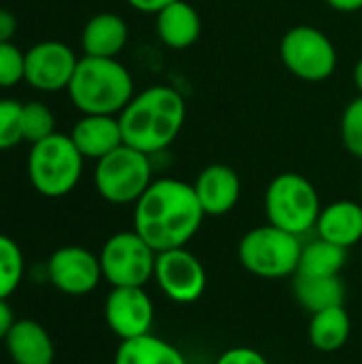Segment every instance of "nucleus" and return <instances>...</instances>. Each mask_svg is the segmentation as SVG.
Masks as SVG:
<instances>
[{
    "mask_svg": "<svg viewBox=\"0 0 362 364\" xmlns=\"http://www.w3.org/2000/svg\"><path fill=\"white\" fill-rule=\"evenodd\" d=\"M21 107L13 98H0V151L17 147L23 141Z\"/></svg>",
    "mask_w": 362,
    "mask_h": 364,
    "instance_id": "a878e982",
    "label": "nucleus"
},
{
    "mask_svg": "<svg viewBox=\"0 0 362 364\" xmlns=\"http://www.w3.org/2000/svg\"><path fill=\"white\" fill-rule=\"evenodd\" d=\"M151 181V156L126 143L96 160L94 186L100 198L111 205H134Z\"/></svg>",
    "mask_w": 362,
    "mask_h": 364,
    "instance_id": "0eeeda50",
    "label": "nucleus"
},
{
    "mask_svg": "<svg viewBox=\"0 0 362 364\" xmlns=\"http://www.w3.org/2000/svg\"><path fill=\"white\" fill-rule=\"evenodd\" d=\"M49 284L68 296H85L102 282L100 258L81 245L58 247L47 260Z\"/></svg>",
    "mask_w": 362,
    "mask_h": 364,
    "instance_id": "9b49d317",
    "label": "nucleus"
},
{
    "mask_svg": "<svg viewBox=\"0 0 362 364\" xmlns=\"http://www.w3.org/2000/svg\"><path fill=\"white\" fill-rule=\"evenodd\" d=\"M154 279L160 292L179 305L196 303L207 290V271L188 247L160 252L156 256Z\"/></svg>",
    "mask_w": 362,
    "mask_h": 364,
    "instance_id": "9d476101",
    "label": "nucleus"
},
{
    "mask_svg": "<svg viewBox=\"0 0 362 364\" xmlns=\"http://www.w3.org/2000/svg\"><path fill=\"white\" fill-rule=\"evenodd\" d=\"M205 211L196 198L194 186L160 177L149 183L143 196L134 203L132 230H137L156 254L186 247L198 232Z\"/></svg>",
    "mask_w": 362,
    "mask_h": 364,
    "instance_id": "f257e3e1",
    "label": "nucleus"
},
{
    "mask_svg": "<svg viewBox=\"0 0 362 364\" xmlns=\"http://www.w3.org/2000/svg\"><path fill=\"white\" fill-rule=\"evenodd\" d=\"M307 335H309V343L318 352L333 354V352L341 350L352 335V320H350L346 307L339 305V307H331V309L312 314Z\"/></svg>",
    "mask_w": 362,
    "mask_h": 364,
    "instance_id": "412c9836",
    "label": "nucleus"
},
{
    "mask_svg": "<svg viewBox=\"0 0 362 364\" xmlns=\"http://www.w3.org/2000/svg\"><path fill=\"white\" fill-rule=\"evenodd\" d=\"M352 79H354V85H356V90H358V96H362V58L354 64Z\"/></svg>",
    "mask_w": 362,
    "mask_h": 364,
    "instance_id": "72a5a7b5",
    "label": "nucleus"
},
{
    "mask_svg": "<svg viewBox=\"0 0 362 364\" xmlns=\"http://www.w3.org/2000/svg\"><path fill=\"white\" fill-rule=\"evenodd\" d=\"M215 364H269V360L254 348H230L215 360Z\"/></svg>",
    "mask_w": 362,
    "mask_h": 364,
    "instance_id": "c85d7f7f",
    "label": "nucleus"
},
{
    "mask_svg": "<svg viewBox=\"0 0 362 364\" xmlns=\"http://www.w3.org/2000/svg\"><path fill=\"white\" fill-rule=\"evenodd\" d=\"M348 260V250L324 239H314L303 245L297 275L307 277H335L341 273Z\"/></svg>",
    "mask_w": 362,
    "mask_h": 364,
    "instance_id": "5701e85b",
    "label": "nucleus"
},
{
    "mask_svg": "<svg viewBox=\"0 0 362 364\" xmlns=\"http://www.w3.org/2000/svg\"><path fill=\"white\" fill-rule=\"evenodd\" d=\"M15 314L11 309V305L6 303V299H0V341L6 339V335L11 333L13 324H15Z\"/></svg>",
    "mask_w": 362,
    "mask_h": 364,
    "instance_id": "7c9ffc66",
    "label": "nucleus"
},
{
    "mask_svg": "<svg viewBox=\"0 0 362 364\" xmlns=\"http://www.w3.org/2000/svg\"><path fill=\"white\" fill-rule=\"evenodd\" d=\"M341 143L344 147L362 160V96H356L341 113Z\"/></svg>",
    "mask_w": 362,
    "mask_h": 364,
    "instance_id": "bb28decb",
    "label": "nucleus"
},
{
    "mask_svg": "<svg viewBox=\"0 0 362 364\" xmlns=\"http://www.w3.org/2000/svg\"><path fill=\"white\" fill-rule=\"evenodd\" d=\"M85 158L75 147L68 134L53 132L51 136L30 147L26 171L32 188L45 198H62L70 194L83 175Z\"/></svg>",
    "mask_w": 362,
    "mask_h": 364,
    "instance_id": "20e7f679",
    "label": "nucleus"
},
{
    "mask_svg": "<svg viewBox=\"0 0 362 364\" xmlns=\"http://www.w3.org/2000/svg\"><path fill=\"white\" fill-rule=\"evenodd\" d=\"M282 64L301 81H326L337 68V49L333 41L314 26L290 28L280 43Z\"/></svg>",
    "mask_w": 362,
    "mask_h": 364,
    "instance_id": "1a4fd4ad",
    "label": "nucleus"
},
{
    "mask_svg": "<svg viewBox=\"0 0 362 364\" xmlns=\"http://www.w3.org/2000/svg\"><path fill=\"white\" fill-rule=\"evenodd\" d=\"M13 364H53L55 346L51 335L36 320H17L4 339Z\"/></svg>",
    "mask_w": 362,
    "mask_h": 364,
    "instance_id": "f3484780",
    "label": "nucleus"
},
{
    "mask_svg": "<svg viewBox=\"0 0 362 364\" xmlns=\"http://www.w3.org/2000/svg\"><path fill=\"white\" fill-rule=\"evenodd\" d=\"M102 314L109 331L119 341L151 333L156 318L151 296L145 292V288L139 286L111 288V292L105 299Z\"/></svg>",
    "mask_w": 362,
    "mask_h": 364,
    "instance_id": "f8f14e48",
    "label": "nucleus"
},
{
    "mask_svg": "<svg viewBox=\"0 0 362 364\" xmlns=\"http://www.w3.org/2000/svg\"><path fill=\"white\" fill-rule=\"evenodd\" d=\"M134 11H139V13H151V15H156L160 9H164L166 4H171L173 0H126Z\"/></svg>",
    "mask_w": 362,
    "mask_h": 364,
    "instance_id": "2f4dec72",
    "label": "nucleus"
},
{
    "mask_svg": "<svg viewBox=\"0 0 362 364\" xmlns=\"http://www.w3.org/2000/svg\"><path fill=\"white\" fill-rule=\"evenodd\" d=\"M192 186L205 215L211 218L230 213L241 198V179L237 171L222 162L205 166Z\"/></svg>",
    "mask_w": 362,
    "mask_h": 364,
    "instance_id": "4468645a",
    "label": "nucleus"
},
{
    "mask_svg": "<svg viewBox=\"0 0 362 364\" xmlns=\"http://www.w3.org/2000/svg\"><path fill=\"white\" fill-rule=\"evenodd\" d=\"M21 128L23 141L34 145L55 132V117L45 102L32 100L21 107Z\"/></svg>",
    "mask_w": 362,
    "mask_h": 364,
    "instance_id": "393cba45",
    "label": "nucleus"
},
{
    "mask_svg": "<svg viewBox=\"0 0 362 364\" xmlns=\"http://www.w3.org/2000/svg\"><path fill=\"white\" fill-rule=\"evenodd\" d=\"M26 273L21 247L6 235H0V299H9Z\"/></svg>",
    "mask_w": 362,
    "mask_h": 364,
    "instance_id": "b1692460",
    "label": "nucleus"
},
{
    "mask_svg": "<svg viewBox=\"0 0 362 364\" xmlns=\"http://www.w3.org/2000/svg\"><path fill=\"white\" fill-rule=\"evenodd\" d=\"M26 77V51L13 41L0 43V87H15Z\"/></svg>",
    "mask_w": 362,
    "mask_h": 364,
    "instance_id": "cd10ccee",
    "label": "nucleus"
},
{
    "mask_svg": "<svg viewBox=\"0 0 362 364\" xmlns=\"http://www.w3.org/2000/svg\"><path fill=\"white\" fill-rule=\"evenodd\" d=\"M113 364H188L179 348L151 333L119 341Z\"/></svg>",
    "mask_w": 362,
    "mask_h": 364,
    "instance_id": "aec40b11",
    "label": "nucleus"
},
{
    "mask_svg": "<svg viewBox=\"0 0 362 364\" xmlns=\"http://www.w3.org/2000/svg\"><path fill=\"white\" fill-rule=\"evenodd\" d=\"M0 171H2V168H0Z\"/></svg>",
    "mask_w": 362,
    "mask_h": 364,
    "instance_id": "f704fd0d",
    "label": "nucleus"
},
{
    "mask_svg": "<svg viewBox=\"0 0 362 364\" xmlns=\"http://www.w3.org/2000/svg\"><path fill=\"white\" fill-rule=\"evenodd\" d=\"M186 100L175 87L151 85L134 94L117 117L124 143L154 156L175 143L186 124Z\"/></svg>",
    "mask_w": 362,
    "mask_h": 364,
    "instance_id": "f03ea898",
    "label": "nucleus"
},
{
    "mask_svg": "<svg viewBox=\"0 0 362 364\" xmlns=\"http://www.w3.org/2000/svg\"><path fill=\"white\" fill-rule=\"evenodd\" d=\"M322 211L316 186L299 173L275 175L265 192V213L267 222L303 237L316 228L318 215Z\"/></svg>",
    "mask_w": 362,
    "mask_h": 364,
    "instance_id": "39448f33",
    "label": "nucleus"
},
{
    "mask_svg": "<svg viewBox=\"0 0 362 364\" xmlns=\"http://www.w3.org/2000/svg\"><path fill=\"white\" fill-rule=\"evenodd\" d=\"M316 235L339 247H354L362 241V205L356 200H335L322 207Z\"/></svg>",
    "mask_w": 362,
    "mask_h": 364,
    "instance_id": "a211bd4d",
    "label": "nucleus"
},
{
    "mask_svg": "<svg viewBox=\"0 0 362 364\" xmlns=\"http://www.w3.org/2000/svg\"><path fill=\"white\" fill-rule=\"evenodd\" d=\"M324 2L339 13H354L362 9V0H324Z\"/></svg>",
    "mask_w": 362,
    "mask_h": 364,
    "instance_id": "473e14b6",
    "label": "nucleus"
},
{
    "mask_svg": "<svg viewBox=\"0 0 362 364\" xmlns=\"http://www.w3.org/2000/svg\"><path fill=\"white\" fill-rule=\"evenodd\" d=\"M156 256V250L137 230L115 232L105 241L98 254L102 279L109 282L111 288H145L147 282L154 279Z\"/></svg>",
    "mask_w": 362,
    "mask_h": 364,
    "instance_id": "6e6552de",
    "label": "nucleus"
},
{
    "mask_svg": "<svg viewBox=\"0 0 362 364\" xmlns=\"http://www.w3.org/2000/svg\"><path fill=\"white\" fill-rule=\"evenodd\" d=\"M301 237L273 224L247 230L237 247L239 262L245 271L262 279L294 277L301 258Z\"/></svg>",
    "mask_w": 362,
    "mask_h": 364,
    "instance_id": "423d86ee",
    "label": "nucleus"
},
{
    "mask_svg": "<svg viewBox=\"0 0 362 364\" xmlns=\"http://www.w3.org/2000/svg\"><path fill=\"white\" fill-rule=\"evenodd\" d=\"M294 296L305 311L318 314V311L344 305L346 284L341 275H335V277L294 275Z\"/></svg>",
    "mask_w": 362,
    "mask_h": 364,
    "instance_id": "4be33fe9",
    "label": "nucleus"
},
{
    "mask_svg": "<svg viewBox=\"0 0 362 364\" xmlns=\"http://www.w3.org/2000/svg\"><path fill=\"white\" fill-rule=\"evenodd\" d=\"M201 15L186 0H173L156 13V32L162 45L181 51L192 47L201 36Z\"/></svg>",
    "mask_w": 362,
    "mask_h": 364,
    "instance_id": "6ab92c4d",
    "label": "nucleus"
},
{
    "mask_svg": "<svg viewBox=\"0 0 362 364\" xmlns=\"http://www.w3.org/2000/svg\"><path fill=\"white\" fill-rule=\"evenodd\" d=\"M15 32H17V17H15V13L0 6V43L13 41Z\"/></svg>",
    "mask_w": 362,
    "mask_h": 364,
    "instance_id": "c756f323",
    "label": "nucleus"
},
{
    "mask_svg": "<svg viewBox=\"0 0 362 364\" xmlns=\"http://www.w3.org/2000/svg\"><path fill=\"white\" fill-rule=\"evenodd\" d=\"M128 23L124 17L111 11L92 15L81 30L83 55L92 58H117L128 43Z\"/></svg>",
    "mask_w": 362,
    "mask_h": 364,
    "instance_id": "dca6fc26",
    "label": "nucleus"
},
{
    "mask_svg": "<svg viewBox=\"0 0 362 364\" xmlns=\"http://www.w3.org/2000/svg\"><path fill=\"white\" fill-rule=\"evenodd\" d=\"M79 58L60 41H41L26 51L23 81L45 94L62 92L68 87Z\"/></svg>",
    "mask_w": 362,
    "mask_h": 364,
    "instance_id": "ddd939ff",
    "label": "nucleus"
},
{
    "mask_svg": "<svg viewBox=\"0 0 362 364\" xmlns=\"http://www.w3.org/2000/svg\"><path fill=\"white\" fill-rule=\"evenodd\" d=\"M68 136L85 160H100L124 145L117 115H81Z\"/></svg>",
    "mask_w": 362,
    "mask_h": 364,
    "instance_id": "2eb2a0df",
    "label": "nucleus"
},
{
    "mask_svg": "<svg viewBox=\"0 0 362 364\" xmlns=\"http://www.w3.org/2000/svg\"><path fill=\"white\" fill-rule=\"evenodd\" d=\"M66 92L81 115H119L134 96V79L117 58L83 55Z\"/></svg>",
    "mask_w": 362,
    "mask_h": 364,
    "instance_id": "7ed1b4c3",
    "label": "nucleus"
}]
</instances>
